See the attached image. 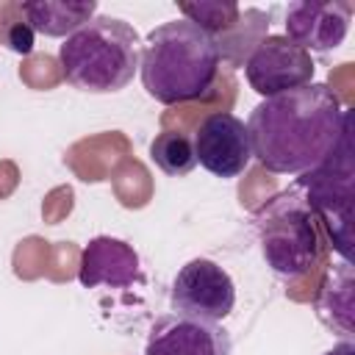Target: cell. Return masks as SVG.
<instances>
[{
  "mask_svg": "<svg viewBox=\"0 0 355 355\" xmlns=\"http://www.w3.org/2000/svg\"><path fill=\"white\" fill-rule=\"evenodd\" d=\"M347 119L349 111L327 83L263 97L247 119L252 158L275 175H305L333 153Z\"/></svg>",
  "mask_w": 355,
  "mask_h": 355,
  "instance_id": "obj_1",
  "label": "cell"
},
{
  "mask_svg": "<svg viewBox=\"0 0 355 355\" xmlns=\"http://www.w3.org/2000/svg\"><path fill=\"white\" fill-rule=\"evenodd\" d=\"M139 72L144 92L164 105L197 100L219 72L216 36L189 19H169L147 33Z\"/></svg>",
  "mask_w": 355,
  "mask_h": 355,
  "instance_id": "obj_2",
  "label": "cell"
},
{
  "mask_svg": "<svg viewBox=\"0 0 355 355\" xmlns=\"http://www.w3.org/2000/svg\"><path fill=\"white\" fill-rule=\"evenodd\" d=\"M139 33L119 17H92L64 39L58 64L67 83L92 94L122 92L139 69Z\"/></svg>",
  "mask_w": 355,
  "mask_h": 355,
  "instance_id": "obj_3",
  "label": "cell"
},
{
  "mask_svg": "<svg viewBox=\"0 0 355 355\" xmlns=\"http://www.w3.org/2000/svg\"><path fill=\"white\" fill-rule=\"evenodd\" d=\"M252 225L261 255L277 277L297 280L319 263L324 250L322 222L300 189H286L266 200L252 214Z\"/></svg>",
  "mask_w": 355,
  "mask_h": 355,
  "instance_id": "obj_4",
  "label": "cell"
},
{
  "mask_svg": "<svg viewBox=\"0 0 355 355\" xmlns=\"http://www.w3.org/2000/svg\"><path fill=\"white\" fill-rule=\"evenodd\" d=\"M305 189V200L313 208L316 219L327 225L330 239L338 250V255L347 261L349 258V244H352V141H349V119L341 130L338 144L333 153L305 172L300 178V186Z\"/></svg>",
  "mask_w": 355,
  "mask_h": 355,
  "instance_id": "obj_5",
  "label": "cell"
},
{
  "mask_svg": "<svg viewBox=\"0 0 355 355\" xmlns=\"http://www.w3.org/2000/svg\"><path fill=\"white\" fill-rule=\"evenodd\" d=\"M169 302L175 313L222 322L236 305L233 277L208 258H191L172 280Z\"/></svg>",
  "mask_w": 355,
  "mask_h": 355,
  "instance_id": "obj_6",
  "label": "cell"
},
{
  "mask_svg": "<svg viewBox=\"0 0 355 355\" xmlns=\"http://www.w3.org/2000/svg\"><path fill=\"white\" fill-rule=\"evenodd\" d=\"M247 83L261 97H275L311 83L313 58L286 36L266 33L244 61Z\"/></svg>",
  "mask_w": 355,
  "mask_h": 355,
  "instance_id": "obj_7",
  "label": "cell"
},
{
  "mask_svg": "<svg viewBox=\"0 0 355 355\" xmlns=\"http://www.w3.org/2000/svg\"><path fill=\"white\" fill-rule=\"evenodd\" d=\"M191 141H194L197 164L222 180L239 178L252 161L247 125L227 111L205 116Z\"/></svg>",
  "mask_w": 355,
  "mask_h": 355,
  "instance_id": "obj_8",
  "label": "cell"
},
{
  "mask_svg": "<svg viewBox=\"0 0 355 355\" xmlns=\"http://www.w3.org/2000/svg\"><path fill=\"white\" fill-rule=\"evenodd\" d=\"M144 355H233V338L219 322L166 313L150 327Z\"/></svg>",
  "mask_w": 355,
  "mask_h": 355,
  "instance_id": "obj_9",
  "label": "cell"
},
{
  "mask_svg": "<svg viewBox=\"0 0 355 355\" xmlns=\"http://www.w3.org/2000/svg\"><path fill=\"white\" fill-rule=\"evenodd\" d=\"M349 19L352 3L300 0L286 8V39L305 53H327L347 39Z\"/></svg>",
  "mask_w": 355,
  "mask_h": 355,
  "instance_id": "obj_10",
  "label": "cell"
},
{
  "mask_svg": "<svg viewBox=\"0 0 355 355\" xmlns=\"http://www.w3.org/2000/svg\"><path fill=\"white\" fill-rule=\"evenodd\" d=\"M139 252L114 236H94L83 252H80V266H78V280L86 288L97 286H111V288H125L139 280Z\"/></svg>",
  "mask_w": 355,
  "mask_h": 355,
  "instance_id": "obj_11",
  "label": "cell"
},
{
  "mask_svg": "<svg viewBox=\"0 0 355 355\" xmlns=\"http://www.w3.org/2000/svg\"><path fill=\"white\" fill-rule=\"evenodd\" d=\"M19 11L25 22L33 28V33L42 36H72L78 28H83L94 11V0H33L19 3Z\"/></svg>",
  "mask_w": 355,
  "mask_h": 355,
  "instance_id": "obj_12",
  "label": "cell"
},
{
  "mask_svg": "<svg viewBox=\"0 0 355 355\" xmlns=\"http://www.w3.org/2000/svg\"><path fill=\"white\" fill-rule=\"evenodd\" d=\"M352 266L349 261L336 263L316 297V313L327 327L341 330L344 338H352Z\"/></svg>",
  "mask_w": 355,
  "mask_h": 355,
  "instance_id": "obj_13",
  "label": "cell"
},
{
  "mask_svg": "<svg viewBox=\"0 0 355 355\" xmlns=\"http://www.w3.org/2000/svg\"><path fill=\"white\" fill-rule=\"evenodd\" d=\"M150 158L169 178H183L197 166L194 141L186 133H178V130L158 133L153 139V144H150Z\"/></svg>",
  "mask_w": 355,
  "mask_h": 355,
  "instance_id": "obj_14",
  "label": "cell"
},
{
  "mask_svg": "<svg viewBox=\"0 0 355 355\" xmlns=\"http://www.w3.org/2000/svg\"><path fill=\"white\" fill-rule=\"evenodd\" d=\"M180 14L183 19L194 22L197 28H202L205 33H219L225 36L227 31L236 28V22L241 19V8L236 3H222V0H200V3H180Z\"/></svg>",
  "mask_w": 355,
  "mask_h": 355,
  "instance_id": "obj_15",
  "label": "cell"
},
{
  "mask_svg": "<svg viewBox=\"0 0 355 355\" xmlns=\"http://www.w3.org/2000/svg\"><path fill=\"white\" fill-rule=\"evenodd\" d=\"M33 36L36 33H33V28L28 22H11L6 28V33H3V42H6L8 50H14L19 55H28L33 50Z\"/></svg>",
  "mask_w": 355,
  "mask_h": 355,
  "instance_id": "obj_16",
  "label": "cell"
},
{
  "mask_svg": "<svg viewBox=\"0 0 355 355\" xmlns=\"http://www.w3.org/2000/svg\"><path fill=\"white\" fill-rule=\"evenodd\" d=\"M324 355H355V344H352V338H344V341H338L333 349H327Z\"/></svg>",
  "mask_w": 355,
  "mask_h": 355,
  "instance_id": "obj_17",
  "label": "cell"
}]
</instances>
